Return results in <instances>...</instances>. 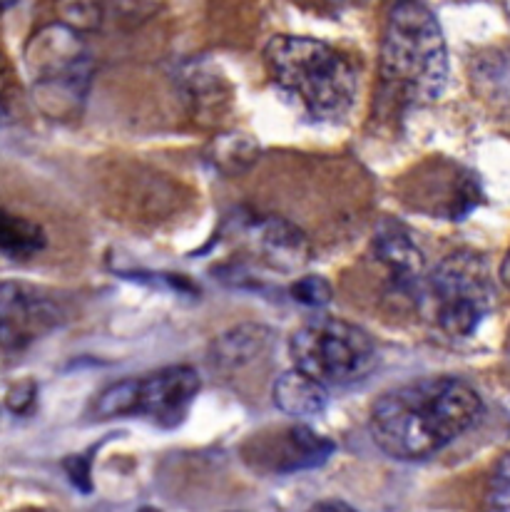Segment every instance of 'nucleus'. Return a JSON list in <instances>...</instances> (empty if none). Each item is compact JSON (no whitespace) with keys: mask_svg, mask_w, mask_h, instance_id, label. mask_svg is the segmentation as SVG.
Segmentation results:
<instances>
[{"mask_svg":"<svg viewBox=\"0 0 510 512\" xmlns=\"http://www.w3.org/2000/svg\"><path fill=\"white\" fill-rule=\"evenodd\" d=\"M483 401L458 378H421L376 398L371 438L396 460L431 458L481 418Z\"/></svg>","mask_w":510,"mask_h":512,"instance_id":"nucleus-1","label":"nucleus"},{"mask_svg":"<svg viewBox=\"0 0 510 512\" xmlns=\"http://www.w3.org/2000/svg\"><path fill=\"white\" fill-rule=\"evenodd\" d=\"M264 63L274 85L314 120H341L354 105V65L321 40L277 35L264 48Z\"/></svg>","mask_w":510,"mask_h":512,"instance_id":"nucleus-2","label":"nucleus"},{"mask_svg":"<svg viewBox=\"0 0 510 512\" xmlns=\"http://www.w3.org/2000/svg\"><path fill=\"white\" fill-rule=\"evenodd\" d=\"M381 78L411 102H431L448 78V50L436 15L421 0H399L381 40Z\"/></svg>","mask_w":510,"mask_h":512,"instance_id":"nucleus-3","label":"nucleus"},{"mask_svg":"<svg viewBox=\"0 0 510 512\" xmlns=\"http://www.w3.org/2000/svg\"><path fill=\"white\" fill-rule=\"evenodd\" d=\"M294 366L324 386H346L369 376L376 346L366 331L339 319H319L294 331L289 341Z\"/></svg>","mask_w":510,"mask_h":512,"instance_id":"nucleus-4","label":"nucleus"},{"mask_svg":"<svg viewBox=\"0 0 510 512\" xmlns=\"http://www.w3.org/2000/svg\"><path fill=\"white\" fill-rule=\"evenodd\" d=\"M436 324L451 336H471L491 311V269L486 256L476 252L448 254L426 279Z\"/></svg>","mask_w":510,"mask_h":512,"instance_id":"nucleus-5","label":"nucleus"},{"mask_svg":"<svg viewBox=\"0 0 510 512\" xmlns=\"http://www.w3.org/2000/svg\"><path fill=\"white\" fill-rule=\"evenodd\" d=\"M28 68L40 87L63 92H80L88 70L83 38L70 25H48L28 43Z\"/></svg>","mask_w":510,"mask_h":512,"instance_id":"nucleus-6","label":"nucleus"},{"mask_svg":"<svg viewBox=\"0 0 510 512\" xmlns=\"http://www.w3.org/2000/svg\"><path fill=\"white\" fill-rule=\"evenodd\" d=\"M202 381L195 368L170 366L137 381V416L157 426H180L200 393Z\"/></svg>","mask_w":510,"mask_h":512,"instance_id":"nucleus-7","label":"nucleus"},{"mask_svg":"<svg viewBox=\"0 0 510 512\" xmlns=\"http://www.w3.org/2000/svg\"><path fill=\"white\" fill-rule=\"evenodd\" d=\"M58 314L53 304L40 291L25 284L5 281L3 284V343L5 351L28 346L55 326Z\"/></svg>","mask_w":510,"mask_h":512,"instance_id":"nucleus-8","label":"nucleus"},{"mask_svg":"<svg viewBox=\"0 0 510 512\" xmlns=\"http://www.w3.org/2000/svg\"><path fill=\"white\" fill-rule=\"evenodd\" d=\"M331 453H334L331 440L321 438L306 426H294L267 445L262 460L272 465L274 473H294V470L324 465Z\"/></svg>","mask_w":510,"mask_h":512,"instance_id":"nucleus-9","label":"nucleus"},{"mask_svg":"<svg viewBox=\"0 0 510 512\" xmlns=\"http://www.w3.org/2000/svg\"><path fill=\"white\" fill-rule=\"evenodd\" d=\"M374 252L391 271V279L396 286H401V289H413L416 284L421 286L426 259L404 227L381 224L374 239Z\"/></svg>","mask_w":510,"mask_h":512,"instance_id":"nucleus-10","label":"nucleus"},{"mask_svg":"<svg viewBox=\"0 0 510 512\" xmlns=\"http://www.w3.org/2000/svg\"><path fill=\"white\" fill-rule=\"evenodd\" d=\"M272 396L279 411H284L292 418L319 416L326 408V401H329L324 383L316 381L314 376H309V373H304L297 366L292 371H284L274 381Z\"/></svg>","mask_w":510,"mask_h":512,"instance_id":"nucleus-11","label":"nucleus"},{"mask_svg":"<svg viewBox=\"0 0 510 512\" xmlns=\"http://www.w3.org/2000/svg\"><path fill=\"white\" fill-rule=\"evenodd\" d=\"M259 249H262L264 259L272 261V266L282 271L304 266L306 256H309V247H306L302 232L289 222H269L259 237Z\"/></svg>","mask_w":510,"mask_h":512,"instance_id":"nucleus-12","label":"nucleus"},{"mask_svg":"<svg viewBox=\"0 0 510 512\" xmlns=\"http://www.w3.org/2000/svg\"><path fill=\"white\" fill-rule=\"evenodd\" d=\"M0 242H3V252L8 256L28 259L45 247V234L35 222L5 214L3 227H0Z\"/></svg>","mask_w":510,"mask_h":512,"instance_id":"nucleus-13","label":"nucleus"},{"mask_svg":"<svg viewBox=\"0 0 510 512\" xmlns=\"http://www.w3.org/2000/svg\"><path fill=\"white\" fill-rule=\"evenodd\" d=\"M264 343V329H254V326H244V329L229 331L214 343V356H217V366H244L252 361Z\"/></svg>","mask_w":510,"mask_h":512,"instance_id":"nucleus-14","label":"nucleus"},{"mask_svg":"<svg viewBox=\"0 0 510 512\" xmlns=\"http://www.w3.org/2000/svg\"><path fill=\"white\" fill-rule=\"evenodd\" d=\"M95 416H137V381H120L102 391V396L95 401Z\"/></svg>","mask_w":510,"mask_h":512,"instance_id":"nucleus-15","label":"nucleus"},{"mask_svg":"<svg viewBox=\"0 0 510 512\" xmlns=\"http://www.w3.org/2000/svg\"><path fill=\"white\" fill-rule=\"evenodd\" d=\"M483 512H510V453L498 460L488 478Z\"/></svg>","mask_w":510,"mask_h":512,"instance_id":"nucleus-16","label":"nucleus"},{"mask_svg":"<svg viewBox=\"0 0 510 512\" xmlns=\"http://www.w3.org/2000/svg\"><path fill=\"white\" fill-rule=\"evenodd\" d=\"M292 296L304 306H326L331 301V286L324 276H304L292 286Z\"/></svg>","mask_w":510,"mask_h":512,"instance_id":"nucleus-17","label":"nucleus"},{"mask_svg":"<svg viewBox=\"0 0 510 512\" xmlns=\"http://www.w3.org/2000/svg\"><path fill=\"white\" fill-rule=\"evenodd\" d=\"M60 8H63L65 20H68L70 28L75 30L95 28L100 20V8L95 0H63Z\"/></svg>","mask_w":510,"mask_h":512,"instance_id":"nucleus-18","label":"nucleus"},{"mask_svg":"<svg viewBox=\"0 0 510 512\" xmlns=\"http://www.w3.org/2000/svg\"><path fill=\"white\" fill-rule=\"evenodd\" d=\"M35 403H38V388H35L30 378L28 381H15L8 388V393H5V406L15 416H28L35 408Z\"/></svg>","mask_w":510,"mask_h":512,"instance_id":"nucleus-19","label":"nucleus"},{"mask_svg":"<svg viewBox=\"0 0 510 512\" xmlns=\"http://www.w3.org/2000/svg\"><path fill=\"white\" fill-rule=\"evenodd\" d=\"M65 470H68L70 480H73V485L78 490H83V493H90V463L88 458H68L65 460Z\"/></svg>","mask_w":510,"mask_h":512,"instance_id":"nucleus-20","label":"nucleus"},{"mask_svg":"<svg viewBox=\"0 0 510 512\" xmlns=\"http://www.w3.org/2000/svg\"><path fill=\"white\" fill-rule=\"evenodd\" d=\"M309 512H359V510H354L349 503H344V500H321V503L311 505Z\"/></svg>","mask_w":510,"mask_h":512,"instance_id":"nucleus-21","label":"nucleus"},{"mask_svg":"<svg viewBox=\"0 0 510 512\" xmlns=\"http://www.w3.org/2000/svg\"><path fill=\"white\" fill-rule=\"evenodd\" d=\"M501 279H503V284H506L508 289H510V252H508L506 259H503V266H501Z\"/></svg>","mask_w":510,"mask_h":512,"instance_id":"nucleus-22","label":"nucleus"},{"mask_svg":"<svg viewBox=\"0 0 510 512\" xmlns=\"http://www.w3.org/2000/svg\"><path fill=\"white\" fill-rule=\"evenodd\" d=\"M15 3H18V0H3V5H5V8H13Z\"/></svg>","mask_w":510,"mask_h":512,"instance_id":"nucleus-23","label":"nucleus"},{"mask_svg":"<svg viewBox=\"0 0 510 512\" xmlns=\"http://www.w3.org/2000/svg\"><path fill=\"white\" fill-rule=\"evenodd\" d=\"M137 512H157L155 508H142V510H137Z\"/></svg>","mask_w":510,"mask_h":512,"instance_id":"nucleus-24","label":"nucleus"}]
</instances>
